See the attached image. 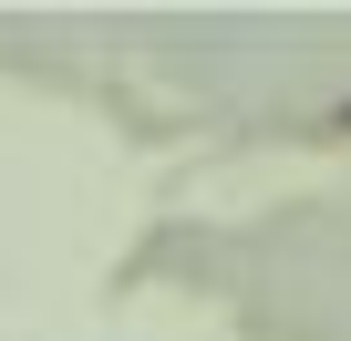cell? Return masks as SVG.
<instances>
[{
  "label": "cell",
  "instance_id": "obj_1",
  "mask_svg": "<svg viewBox=\"0 0 351 341\" xmlns=\"http://www.w3.org/2000/svg\"><path fill=\"white\" fill-rule=\"evenodd\" d=\"M341 124H351V114H341Z\"/></svg>",
  "mask_w": 351,
  "mask_h": 341
}]
</instances>
